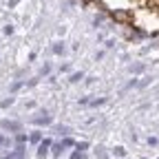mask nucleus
I'll return each instance as SVG.
<instances>
[{"mask_svg":"<svg viewBox=\"0 0 159 159\" xmlns=\"http://www.w3.org/2000/svg\"><path fill=\"white\" fill-rule=\"evenodd\" d=\"M47 148H49V142H44L42 146H40V155H44V152H47Z\"/></svg>","mask_w":159,"mask_h":159,"instance_id":"obj_1","label":"nucleus"}]
</instances>
